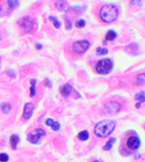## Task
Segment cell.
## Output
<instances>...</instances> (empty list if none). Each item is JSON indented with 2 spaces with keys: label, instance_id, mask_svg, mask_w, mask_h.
Listing matches in <instances>:
<instances>
[{
  "label": "cell",
  "instance_id": "23",
  "mask_svg": "<svg viewBox=\"0 0 145 162\" xmlns=\"http://www.w3.org/2000/svg\"><path fill=\"white\" fill-rule=\"evenodd\" d=\"M8 161V155L5 154V153H1L0 154V162H6Z\"/></svg>",
  "mask_w": 145,
  "mask_h": 162
},
{
  "label": "cell",
  "instance_id": "14",
  "mask_svg": "<svg viewBox=\"0 0 145 162\" xmlns=\"http://www.w3.org/2000/svg\"><path fill=\"white\" fill-rule=\"evenodd\" d=\"M145 83V77L144 74H139L136 77V84L137 86H143Z\"/></svg>",
  "mask_w": 145,
  "mask_h": 162
},
{
  "label": "cell",
  "instance_id": "3",
  "mask_svg": "<svg viewBox=\"0 0 145 162\" xmlns=\"http://www.w3.org/2000/svg\"><path fill=\"white\" fill-rule=\"evenodd\" d=\"M17 26L21 28V30H23L26 34H28L36 29V21H35V19H33L30 16H24L19 20Z\"/></svg>",
  "mask_w": 145,
  "mask_h": 162
},
{
  "label": "cell",
  "instance_id": "15",
  "mask_svg": "<svg viewBox=\"0 0 145 162\" xmlns=\"http://www.w3.org/2000/svg\"><path fill=\"white\" fill-rule=\"evenodd\" d=\"M116 38V33L113 31V30H109L107 34H106V39L107 41H113Z\"/></svg>",
  "mask_w": 145,
  "mask_h": 162
},
{
  "label": "cell",
  "instance_id": "11",
  "mask_svg": "<svg viewBox=\"0 0 145 162\" xmlns=\"http://www.w3.org/2000/svg\"><path fill=\"white\" fill-rule=\"evenodd\" d=\"M19 136H16V134H12L10 136V138H9V144H10V147L13 148V150H16V147H17V144H19Z\"/></svg>",
  "mask_w": 145,
  "mask_h": 162
},
{
  "label": "cell",
  "instance_id": "25",
  "mask_svg": "<svg viewBox=\"0 0 145 162\" xmlns=\"http://www.w3.org/2000/svg\"><path fill=\"white\" fill-rule=\"evenodd\" d=\"M36 48H37V50H41L42 49V45L41 44H36Z\"/></svg>",
  "mask_w": 145,
  "mask_h": 162
},
{
  "label": "cell",
  "instance_id": "9",
  "mask_svg": "<svg viewBox=\"0 0 145 162\" xmlns=\"http://www.w3.org/2000/svg\"><path fill=\"white\" fill-rule=\"evenodd\" d=\"M35 107L33 103H27L24 104V108H23V115H22V118L23 119H29L33 115V111H34Z\"/></svg>",
  "mask_w": 145,
  "mask_h": 162
},
{
  "label": "cell",
  "instance_id": "21",
  "mask_svg": "<svg viewBox=\"0 0 145 162\" xmlns=\"http://www.w3.org/2000/svg\"><path fill=\"white\" fill-rule=\"evenodd\" d=\"M96 53H98V55H107V53H108V49L98 48V49H96Z\"/></svg>",
  "mask_w": 145,
  "mask_h": 162
},
{
  "label": "cell",
  "instance_id": "18",
  "mask_svg": "<svg viewBox=\"0 0 145 162\" xmlns=\"http://www.w3.org/2000/svg\"><path fill=\"white\" fill-rule=\"evenodd\" d=\"M135 98L138 101V103L141 104V103H143L145 101V96H144V93H139V94H137L136 96H135Z\"/></svg>",
  "mask_w": 145,
  "mask_h": 162
},
{
  "label": "cell",
  "instance_id": "17",
  "mask_svg": "<svg viewBox=\"0 0 145 162\" xmlns=\"http://www.w3.org/2000/svg\"><path fill=\"white\" fill-rule=\"evenodd\" d=\"M114 143H115V139H114V138L109 139V140L107 141V144L103 146V151H109V150L112 148V146L114 145Z\"/></svg>",
  "mask_w": 145,
  "mask_h": 162
},
{
  "label": "cell",
  "instance_id": "1",
  "mask_svg": "<svg viewBox=\"0 0 145 162\" xmlns=\"http://www.w3.org/2000/svg\"><path fill=\"white\" fill-rule=\"evenodd\" d=\"M115 126H116V123L114 120H102L95 125L94 133L99 138H106L114 131Z\"/></svg>",
  "mask_w": 145,
  "mask_h": 162
},
{
  "label": "cell",
  "instance_id": "13",
  "mask_svg": "<svg viewBox=\"0 0 145 162\" xmlns=\"http://www.w3.org/2000/svg\"><path fill=\"white\" fill-rule=\"evenodd\" d=\"M30 91H29V95H30V97H34L35 96V94H36V90H35V84H36V80H34V79H31L30 80Z\"/></svg>",
  "mask_w": 145,
  "mask_h": 162
},
{
  "label": "cell",
  "instance_id": "20",
  "mask_svg": "<svg viewBox=\"0 0 145 162\" xmlns=\"http://www.w3.org/2000/svg\"><path fill=\"white\" fill-rule=\"evenodd\" d=\"M1 111H2L3 114H8V112L10 111V105H9V104H2V105H1Z\"/></svg>",
  "mask_w": 145,
  "mask_h": 162
},
{
  "label": "cell",
  "instance_id": "24",
  "mask_svg": "<svg viewBox=\"0 0 145 162\" xmlns=\"http://www.w3.org/2000/svg\"><path fill=\"white\" fill-rule=\"evenodd\" d=\"M7 75H9V78H14V77H15V74H14L13 71H8V72H7Z\"/></svg>",
  "mask_w": 145,
  "mask_h": 162
},
{
  "label": "cell",
  "instance_id": "5",
  "mask_svg": "<svg viewBox=\"0 0 145 162\" xmlns=\"http://www.w3.org/2000/svg\"><path fill=\"white\" fill-rule=\"evenodd\" d=\"M121 110V104L116 101H109L107 102L102 108L103 115H115Z\"/></svg>",
  "mask_w": 145,
  "mask_h": 162
},
{
  "label": "cell",
  "instance_id": "4",
  "mask_svg": "<svg viewBox=\"0 0 145 162\" xmlns=\"http://www.w3.org/2000/svg\"><path fill=\"white\" fill-rule=\"evenodd\" d=\"M113 69V62L110 59H102V60H99L95 65V71L99 73V74H108Z\"/></svg>",
  "mask_w": 145,
  "mask_h": 162
},
{
  "label": "cell",
  "instance_id": "10",
  "mask_svg": "<svg viewBox=\"0 0 145 162\" xmlns=\"http://www.w3.org/2000/svg\"><path fill=\"white\" fill-rule=\"evenodd\" d=\"M59 91L64 97H66V96H69L71 94V86L70 84H64V86H62L59 88Z\"/></svg>",
  "mask_w": 145,
  "mask_h": 162
},
{
  "label": "cell",
  "instance_id": "12",
  "mask_svg": "<svg viewBox=\"0 0 145 162\" xmlns=\"http://www.w3.org/2000/svg\"><path fill=\"white\" fill-rule=\"evenodd\" d=\"M45 124L46 125H49V126H51V129L53 130V131H58L59 130V127H60V125H59V123H57V122H55V120H52V119H46V122H45Z\"/></svg>",
  "mask_w": 145,
  "mask_h": 162
},
{
  "label": "cell",
  "instance_id": "7",
  "mask_svg": "<svg viewBox=\"0 0 145 162\" xmlns=\"http://www.w3.org/2000/svg\"><path fill=\"white\" fill-rule=\"evenodd\" d=\"M43 136H45V132H44L42 129H35L34 131H31V132L28 133L27 139H28V141L31 143V144H37L38 140H40Z\"/></svg>",
  "mask_w": 145,
  "mask_h": 162
},
{
  "label": "cell",
  "instance_id": "6",
  "mask_svg": "<svg viewBox=\"0 0 145 162\" xmlns=\"http://www.w3.org/2000/svg\"><path fill=\"white\" fill-rule=\"evenodd\" d=\"M88 48H89V42L88 41H77L72 45V50L76 55H83Z\"/></svg>",
  "mask_w": 145,
  "mask_h": 162
},
{
  "label": "cell",
  "instance_id": "16",
  "mask_svg": "<svg viewBox=\"0 0 145 162\" xmlns=\"http://www.w3.org/2000/svg\"><path fill=\"white\" fill-rule=\"evenodd\" d=\"M88 137H89V134H88V132H87V131H81V132L78 134V138H79L81 141L87 140V139H88Z\"/></svg>",
  "mask_w": 145,
  "mask_h": 162
},
{
  "label": "cell",
  "instance_id": "26",
  "mask_svg": "<svg viewBox=\"0 0 145 162\" xmlns=\"http://www.w3.org/2000/svg\"><path fill=\"white\" fill-rule=\"evenodd\" d=\"M93 162H100V161H98V160H95V161H93Z\"/></svg>",
  "mask_w": 145,
  "mask_h": 162
},
{
  "label": "cell",
  "instance_id": "2",
  "mask_svg": "<svg viewBox=\"0 0 145 162\" xmlns=\"http://www.w3.org/2000/svg\"><path fill=\"white\" fill-rule=\"evenodd\" d=\"M119 16V9L114 5H105L100 9V17L106 23L114 22Z\"/></svg>",
  "mask_w": 145,
  "mask_h": 162
},
{
  "label": "cell",
  "instance_id": "19",
  "mask_svg": "<svg viewBox=\"0 0 145 162\" xmlns=\"http://www.w3.org/2000/svg\"><path fill=\"white\" fill-rule=\"evenodd\" d=\"M85 21L84 20H78L77 22H76V24H74V27L77 28V29H79V28H84L85 27Z\"/></svg>",
  "mask_w": 145,
  "mask_h": 162
},
{
  "label": "cell",
  "instance_id": "22",
  "mask_svg": "<svg viewBox=\"0 0 145 162\" xmlns=\"http://www.w3.org/2000/svg\"><path fill=\"white\" fill-rule=\"evenodd\" d=\"M50 20L52 21V23H53V26H55L56 28H59V27H60V23L58 22V20H57L55 16H50Z\"/></svg>",
  "mask_w": 145,
  "mask_h": 162
},
{
  "label": "cell",
  "instance_id": "8",
  "mask_svg": "<svg viewBox=\"0 0 145 162\" xmlns=\"http://www.w3.org/2000/svg\"><path fill=\"white\" fill-rule=\"evenodd\" d=\"M139 145H141V141H139L138 137H136V136H131V137H129L128 140H127V146H128L130 150H133V151L137 150V148L139 147Z\"/></svg>",
  "mask_w": 145,
  "mask_h": 162
}]
</instances>
